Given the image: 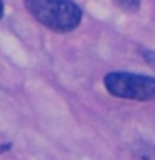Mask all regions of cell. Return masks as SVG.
Returning a JSON list of instances; mask_svg holds the SVG:
<instances>
[{"instance_id": "cell-4", "label": "cell", "mask_w": 155, "mask_h": 160, "mask_svg": "<svg viewBox=\"0 0 155 160\" xmlns=\"http://www.w3.org/2000/svg\"><path fill=\"white\" fill-rule=\"evenodd\" d=\"M2 17H4V2L0 0V19H2Z\"/></svg>"}, {"instance_id": "cell-3", "label": "cell", "mask_w": 155, "mask_h": 160, "mask_svg": "<svg viewBox=\"0 0 155 160\" xmlns=\"http://www.w3.org/2000/svg\"><path fill=\"white\" fill-rule=\"evenodd\" d=\"M113 2L125 13H136L140 9V0H113Z\"/></svg>"}, {"instance_id": "cell-1", "label": "cell", "mask_w": 155, "mask_h": 160, "mask_svg": "<svg viewBox=\"0 0 155 160\" xmlns=\"http://www.w3.org/2000/svg\"><path fill=\"white\" fill-rule=\"evenodd\" d=\"M26 11L51 32L68 34L77 30L83 11L74 0H24Z\"/></svg>"}, {"instance_id": "cell-2", "label": "cell", "mask_w": 155, "mask_h": 160, "mask_svg": "<svg viewBox=\"0 0 155 160\" xmlns=\"http://www.w3.org/2000/svg\"><path fill=\"white\" fill-rule=\"evenodd\" d=\"M104 88L110 96L125 100H153L155 98V77L138 73L113 71L104 75Z\"/></svg>"}]
</instances>
